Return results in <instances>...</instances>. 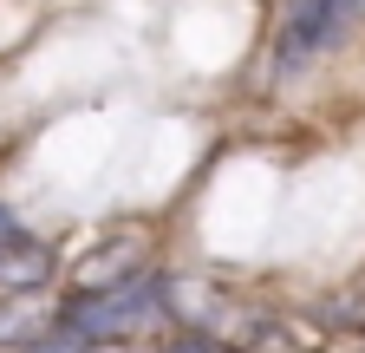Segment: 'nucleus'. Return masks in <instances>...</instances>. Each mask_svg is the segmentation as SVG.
<instances>
[{"label":"nucleus","instance_id":"1","mask_svg":"<svg viewBox=\"0 0 365 353\" xmlns=\"http://www.w3.org/2000/svg\"><path fill=\"white\" fill-rule=\"evenodd\" d=\"M163 321V269H144L118 288H72L66 307H59V327L78 334L85 347L98 340H130Z\"/></svg>","mask_w":365,"mask_h":353},{"label":"nucleus","instance_id":"2","mask_svg":"<svg viewBox=\"0 0 365 353\" xmlns=\"http://www.w3.org/2000/svg\"><path fill=\"white\" fill-rule=\"evenodd\" d=\"M339 20H346L339 0H294V7H287V26H281V72H300L307 59H319V53L333 46Z\"/></svg>","mask_w":365,"mask_h":353},{"label":"nucleus","instance_id":"3","mask_svg":"<svg viewBox=\"0 0 365 353\" xmlns=\"http://www.w3.org/2000/svg\"><path fill=\"white\" fill-rule=\"evenodd\" d=\"M163 314H176L190 334H209L228 321V294L202 275H163Z\"/></svg>","mask_w":365,"mask_h":353},{"label":"nucleus","instance_id":"4","mask_svg":"<svg viewBox=\"0 0 365 353\" xmlns=\"http://www.w3.org/2000/svg\"><path fill=\"white\" fill-rule=\"evenodd\" d=\"M53 327H59V307L46 301V288H33V294H0V347L33 353Z\"/></svg>","mask_w":365,"mask_h":353},{"label":"nucleus","instance_id":"5","mask_svg":"<svg viewBox=\"0 0 365 353\" xmlns=\"http://www.w3.org/2000/svg\"><path fill=\"white\" fill-rule=\"evenodd\" d=\"M150 269V242L144 236H111L105 249H91L78 262V288H118L130 275H144Z\"/></svg>","mask_w":365,"mask_h":353},{"label":"nucleus","instance_id":"6","mask_svg":"<svg viewBox=\"0 0 365 353\" xmlns=\"http://www.w3.org/2000/svg\"><path fill=\"white\" fill-rule=\"evenodd\" d=\"M53 269H59L53 249H46L39 236H26V229H20L7 249H0V294H33V288L53 282Z\"/></svg>","mask_w":365,"mask_h":353},{"label":"nucleus","instance_id":"7","mask_svg":"<svg viewBox=\"0 0 365 353\" xmlns=\"http://www.w3.org/2000/svg\"><path fill=\"white\" fill-rule=\"evenodd\" d=\"M163 353H242V347H228V340H215V334H182V340H170Z\"/></svg>","mask_w":365,"mask_h":353},{"label":"nucleus","instance_id":"8","mask_svg":"<svg viewBox=\"0 0 365 353\" xmlns=\"http://www.w3.org/2000/svg\"><path fill=\"white\" fill-rule=\"evenodd\" d=\"M20 236V216H14V203H0V249H7Z\"/></svg>","mask_w":365,"mask_h":353}]
</instances>
